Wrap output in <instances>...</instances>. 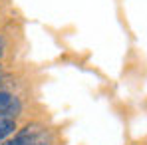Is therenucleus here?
Here are the masks:
<instances>
[{"instance_id":"nucleus-3","label":"nucleus","mask_w":147,"mask_h":145,"mask_svg":"<svg viewBox=\"0 0 147 145\" xmlns=\"http://www.w3.org/2000/svg\"><path fill=\"white\" fill-rule=\"evenodd\" d=\"M14 129H16L14 117H0V143H2L8 135H12Z\"/></svg>"},{"instance_id":"nucleus-2","label":"nucleus","mask_w":147,"mask_h":145,"mask_svg":"<svg viewBox=\"0 0 147 145\" xmlns=\"http://www.w3.org/2000/svg\"><path fill=\"white\" fill-rule=\"evenodd\" d=\"M22 105L20 99L8 92H0V117H12L16 113H20Z\"/></svg>"},{"instance_id":"nucleus-4","label":"nucleus","mask_w":147,"mask_h":145,"mask_svg":"<svg viewBox=\"0 0 147 145\" xmlns=\"http://www.w3.org/2000/svg\"><path fill=\"white\" fill-rule=\"evenodd\" d=\"M2 52H4V42H2V38H0V56H2Z\"/></svg>"},{"instance_id":"nucleus-1","label":"nucleus","mask_w":147,"mask_h":145,"mask_svg":"<svg viewBox=\"0 0 147 145\" xmlns=\"http://www.w3.org/2000/svg\"><path fill=\"white\" fill-rule=\"evenodd\" d=\"M4 145H52V137L42 127L26 125L22 131L16 133V137L12 141H6Z\"/></svg>"}]
</instances>
